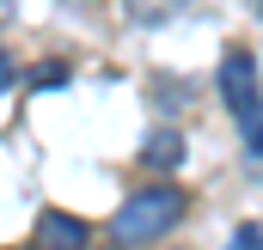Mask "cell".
<instances>
[{"mask_svg": "<svg viewBox=\"0 0 263 250\" xmlns=\"http://www.w3.org/2000/svg\"><path fill=\"white\" fill-rule=\"evenodd\" d=\"M257 18H263V0H257Z\"/></svg>", "mask_w": 263, "mask_h": 250, "instance_id": "obj_8", "label": "cell"}, {"mask_svg": "<svg viewBox=\"0 0 263 250\" xmlns=\"http://www.w3.org/2000/svg\"><path fill=\"white\" fill-rule=\"evenodd\" d=\"M141 12H165V6H178V0H135Z\"/></svg>", "mask_w": 263, "mask_h": 250, "instance_id": "obj_6", "label": "cell"}, {"mask_svg": "<svg viewBox=\"0 0 263 250\" xmlns=\"http://www.w3.org/2000/svg\"><path fill=\"white\" fill-rule=\"evenodd\" d=\"M178 214H184V189L153 183V189H135L129 201L117 207L110 232H117V244H153V238H165L178 226Z\"/></svg>", "mask_w": 263, "mask_h": 250, "instance_id": "obj_1", "label": "cell"}, {"mask_svg": "<svg viewBox=\"0 0 263 250\" xmlns=\"http://www.w3.org/2000/svg\"><path fill=\"white\" fill-rule=\"evenodd\" d=\"M178 159H184V140H178V134H153V140H147V165H165V171H172Z\"/></svg>", "mask_w": 263, "mask_h": 250, "instance_id": "obj_4", "label": "cell"}, {"mask_svg": "<svg viewBox=\"0 0 263 250\" xmlns=\"http://www.w3.org/2000/svg\"><path fill=\"white\" fill-rule=\"evenodd\" d=\"M12 86V61H6V49H0V92Z\"/></svg>", "mask_w": 263, "mask_h": 250, "instance_id": "obj_7", "label": "cell"}, {"mask_svg": "<svg viewBox=\"0 0 263 250\" xmlns=\"http://www.w3.org/2000/svg\"><path fill=\"white\" fill-rule=\"evenodd\" d=\"M239 116H245V140H251V147H263V104L251 98V104H245Z\"/></svg>", "mask_w": 263, "mask_h": 250, "instance_id": "obj_5", "label": "cell"}, {"mask_svg": "<svg viewBox=\"0 0 263 250\" xmlns=\"http://www.w3.org/2000/svg\"><path fill=\"white\" fill-rule=\"evenodd\" d=\"M220 98H227L233 110H245L251 98H263V92H257V67H251L245 49H233V55L220 61Z\"/></svg>", "mask_w": 263, "mask_h": 250, "instance_id": "obj_2", "label": "cell"}, {"mask_svg": "<svg viewBox=\"0 0 263 250\" xmlns=\"http://www.w3.org/2000/svg\"><path fill=\"white\" fill-rule=\"evenodd\" d=\"M37 244H49V250L86 244V220H73V214H43V220H37Z\"/></svg>", "mask_w": 263, "mask_h": 250, "instance_id": "obj_3", "label": "cell"}]
</instances>
